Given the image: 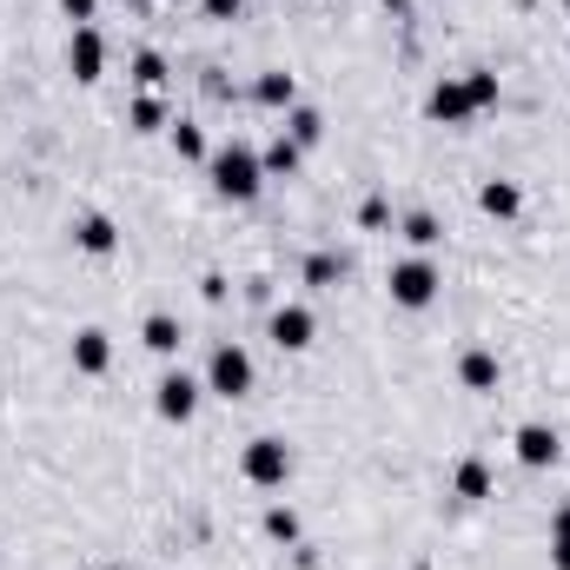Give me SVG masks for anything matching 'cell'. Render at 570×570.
Returning a JSON list of instances; mask_svg holds the SVG:
<instances>
[{"mask_svg": "<svg viewBox=\"0 0 570 570\" xmlns=\"http://www.w3.org/2000/svg\"><path fill=\"white\" fill-rule=\"evenodd\" d=\"M206 179H213V193H219V199H232V206H252V199L266 193L259 146H246V139H226L219 153H206Z\"/></svg>", "mask_w": 570, "mask_h": 570, "instance_id": "obj_1", "label": "cell"}, {"mask_svg": "<svg viewBox=\"0 0 570 570\" xmlns=\"http://www.w3.org/2000/svg\"><path fill=\"white\" fill-rule=\"evenodd\" d=\"M385 286H392V305H405V312H425V305H438V292H445V272H438V259H432V252H412V259H398V266L385 272Z\"/></svg>", "mask_w": 570, "mask_h": 570, "instance_id": "obj_2", "label": "cell"}, {"mask_svg": "<svg viewBox=\"0 0 570 570\" xmlns=\"http://www.w3.org/2000/svg\"><path fill=\"white\" fill-rule=\"evenodd\" d=\"M252 352L246 345H213V359H206V392L213 398H246L252 392Z\"/></svg>", "mask_w": 570, "mask_h": 570, "instance_id": "obj_3", "label": "cell"}, {"mask_svg": "<svg viewBox=\"0 0 570 570\" xmlns=\"http://www.w3.org/2000/svg\"><path fill=\"white\" fill-rule=\"evenodd\" d=\"M239 471H246V485L279 491V485L292 478V445H286V438H252L246 458H239Z\"/></svg>", "mask_w": 570, "mask_h": 570, "instance_id": "obj_4", "label": "cell"}, {"mask_svg": "<svg viewBox=\"0 0 570 570\" xmlns=\"http://www.w3.org/2000/svg\"><path fill=\"white\" fill-rule=\"evenodd\" d=\"M199 392H206V379H193V372H159V385H153V412L166 418V425H186L193 412H199Z\"/></svg>", "mask_w": 570, "mask_h": 570, "instance_id": "obj_5", "label": "cell"}, {"mask_svg": "<svg viewBox=\"0 0 570 570\" xmlns=\"http://www.w3.org/2000/svg\"><path fill=\"white\" fill-rule=\"evenodd\" d=\"M266 339H272L279 352H305V345L319 339V319H312V305H299V299L272 305V319H266Z\"/></svg>", "mask_w": 570, "mask_h": 570, "instance_id": "obj_6", "label": "cell"}, {"mask_svg": "<svg viewBox=\"0 0 570 570\" xmlns=\"http://www.w3.org/2000/svg\"><path fill=\"white\" fill-rule=\"evenodd\" d=\"M511 452H518V465H531V471H551V465L564 458V438H558V425L531 418V425H518V432H511Z\"/></svg>", "mask_w": 570, "mask_h": 570, "instance_id": "obj_7", "label": "cell"}, {"mask_svg": "<svg viewBox=\"0 0 570 570\" xmlns=\"http://www.w3.org/2000/svg\"><path fill=\"white\" fill-rule=\"evenodd\" d=\"M66 73H73L80 86H93V80L106 73V40H100V27H73V40H66Z\"/></svg>", "mask_w": 570, "mask_h": 570, "instance_id": "obj_8", "label": "cell"}, {"mask_svg": "<svg viewBox=\"0 0 570 570\" xmlns=\"http://www.w3.org/2000/svg\"><path fill=\"white\" fill-rule=\"evenodd\" d=\"M425 113H432L438 126H465V120H478V106H471L465 80H438V86L425 93Z\"/></svg>", "mask_w": 570, "mask_h": 570, "instance_id": "obj_9", "label": "cell"}, {"mask_svg": "<svg viewBox=\"0 0 570 570\" xmlns=\"http://www.w3.org/2000/svg\"><path fill=\"white\" fill-rule=\"evenodd\" d=\"M73 246H80L86 259H113V252H120V226H113L106 213H80V219H73Z\"/></svg>", "mask_w": 570, "mask_h": 570, "instance_id": "obj_10", "label": "cell"}, {"mask_svg": "<svg viewBox=\"0 0 570 570\" xmlns=\"http://www.w3.org/2000/svg\"><path fill=\"white\" fill-rule=\"evenodd\" d=\"M458 385H465V392H478V398H491V392L505 385V365H498V352L471 345V352L458 359Z\"/></svg>", "mask_w": 570, "mask_h": 570, "instance_id": "obj_11", "label": "cell"}, {"mask_svg": "<svg viewBox=\"0 0 570 570\" xmlns=\"http://www.w3.org/2000/svg\"><path fill=\"white\" fill-rule=\"evenodd\" d=\"M106 365H113V339H106L100 325H80V332H73V372H80V379H100Z\"/></svg>", "mask_w": 570, "mask_h": 570, "instance_id": "obj_12", "label": "cell"}, {"mask_svg": "<svg viewBox=\"0 0 570 570\" xmlns=\"http://www.w3.org/2000/svg\"><path fill=\"white\" fill-rule=\"evenodd\" d=\"M252 100H259V106H272V113H292V106H299V80H292L286 66H272V73H259V80H252Z\"/></svg>", "mask_w": 570, "mask_h": 570, "instance_id": "obj_13", "label": "cell"}, {"mask_svg": "<svg viewBox=\"0 0 570 570\" xmlns=\"http://www.w3.org/2000/svg\"><path fill=\"white\" fill-rule=\"evenodd\" d=\"M478 213L518 219V213H525V186H518V179H485V186H478Z\"/></svg>", "mask_w": 570, "mask_h": 570, "instance_id": "obj_14", "label": "cell"}, {"mask_svg": "<svg viewBox=\"0 0 570 570\" xmlns=\"http://www.w3.org/2000/svg\"><path fill=\"white\" fill-rule=\"evenodd\" d=\"M452 491H458L465 505H485V498L498 491V478H491V465H485V458H458V471H452Z\"/></svg>", "mask_w": 570, "mask_h": 570, "instance_id": "obj_15", "label": "cell"}, {"mask_svg": "<svg viewBox=\"0 0 570 570\" xmlns=\"http://www.w3.org/2000/svg\"><path fill=\"white\" fill-rule=\"evenodd\" d=\"M398 239H405L412 252H432V246L445 239V226H438V213H425V206H418V213H405V219H398Z\"/></svg>", "mask_w": 570, "mask_h": 570, "instance_id": "obj_16", "label": "cell"}, {"mask_svg": "<svg viewBox=\"0 0 570 570\" xmlns=\"http://www.w3.org/2000/svg\"><path fill=\"white\" fill-rule=\"evenodd\" d=\"M286 139H292V146H319V139H325V113H319V106H292V113H286Z\"/></svg>", "mask_w": 570, "mask_h": 570, "instance_id": "obj_17", "label": "cell"}, {"mask_svg": "<svg viewBox=\"0 0 570 570\" xmlns=\"http://www.w3.org/2000/svg\"><path fill=\"white\" fill-rule=\"evenodd\" d=\"M299 159H305V146H292L286 133H279V139H272V146L259 153V166H266V179H292V173H299Z\"/></svg>", "mask_w": 570, "mask_h": 570, "instance_id": "obj_18", "label": "cell"}, {"mask_svg": "<svg viewBox=\"0 0 570 570\" xmlns=\"http://www.w3.org/2000/svg\"><path fill=\"white\" fill-rule=\"evenodd\" d=\"M139 339H146V352L173 359V352H179V319H173V312H153V319L139 325Z\"/></svg>", "mask_w": 570, "mask_h": 570, "instance_id": "obj_19", "label": "cell"}, {"mask_svg": "<svg viewBox=\"0 0 570 570\" xmlns=\"http://www.w3.org/2000/svg\"><path fill=\"white\" fill-rule=\"evenodd\" d=\"M126 126H133V133H166V100H159V93H139V100L126 106Z\"/></svg>", "mask_w": 570, "mask_h": 570, "instance_id": "obj_20", "label": "cell"}, {"mask_svg": "<svg viewBox=\"0 0 570 570\" xmlns=\"http://www.w3.org/2000/svg\"><path fill=\"white\" fill-rule=\"evenodd\" d=\"M133 80H139L146 93H159V86H166V53H159V46H139V53H133Z\"/></svg>", "mask_w": 570, "mask_h": 570, "instance_id": "obj_21", "label": "cell"}, {"mask_svg": "<svg viewBox=\"0 0 570 570\" xmlns=\"http://www.w3.org/2000/svg\"><path fill=\"white\" fill-rule=\"evenodd\" d=\"M465 93H471V106H478V113L505 100V86H498V73H491V66H471V73H465Z\"/></svg>", "mask_w": 570, "mask_h": 570, "instance_id": "obj_22", "label": "cell"}, {"mask_svg": "<svg viewBox=\"0 0 570 570\" xmlns=\"http://www.w3.org/2000/svg\"><path fill=\"white\" fill-rule=\"evenodd\" d=\"M339 279H345V259H339V252H312V259H305V286H319V292H332Z\"/></svg>", "mask_w": 570, "mask_h": 570, "instance_id": "obj_23", "label": "cell"}, {"mask_svg": "<svg viewBox=\"0 0 570 570\" xmlns=\"http://www.w3.org/2000/svg\"><path fill=\"white\" fill-rule=\"evenodd\" d=\"M166 133H173V153H179V159H206V133H199L193 120H173Z\"/></svg>", "mask_w": 570, "mask_h": 570, "instance_id": "obj_24", "label": "cell"}, {"mask_svg": "<svg viewBox=\"0 0 570 570\" xmlns=\"http://www.w3.org/2000/svg\"><path fill=\"white\" fill-rule=\"evenodd\" d=\"M266 538H272V545H299V511H292V505H272V511H266Z\"/></svg>", "mask_w": 570, "mask_h": 570, "instance_id": "obj_25", "label": "cell"}, {"mask_svg": "<svg viewBox=\"0 0 570 570\" xmlns=\"http://www.w3.org/2000/svg\"><path fill=\"white\" fill-rule=\"evenodd\" d=\"M551 570H570V505H558L551 518Z\"/></svg>", "mask_w": 570, "mask_h": 570, "instance_id": "obj_26", "label": "cell"}, {"mask_svg": "<svg viewBox=\"0 0 570 570\" xmlns=\"http://www.w3.org/2000/svg\"><path fill=\"white\" fill-rule=\"evenodd\" d=\"M359 226H365V232H385V226H392V206H385V193H372V199L359 206Z\"/></svg>", "mask_w": 570, "mask_h": 570, "instance_id": "obj_27", "label": "cell"}, {"mask_svg": "<svg viewBox=\"0 0 570 570\" xmlns=\"http://www.w3.org/2000/svg\"><path fill=\"white\" fill-rule=\"evenodd\" d=\"M60 13H66L73 27H93V13H100V0H60Z\"/></svg>", "mask_w": 570, "mask_h": 570, "instance_id": "obj_28", "label": "cell"}, {"mask_svg": "<svg viewBox=\"0 0 570 570\" xmlns=\"http://www.w3.org/2000/svg\"><path fill=\"white\" fill-rule=\"evenodd\" d=\"M239 7H246V0H199L206 20H239Z\"/></svg>", "mask_w": 570, "mask_h": 570, "instance_id": "obj_29", "label": "cell"}, {"mask_svg": "<svg viewBox=\"0 0 570 570\" xmlns=\"http://www.w3.org/2000/svg\"><path fill=\"white\" fill-rule=\"evenodd\" d=\"M199 292H206V299L219 305V299H226V272H206V279H199Z\"/></svg>", "mask_w": 570, "mask_h": 570, "instance_id": "obj_30", "label": "cell"}, {"mask_svg": "<svg viewBox=\"0 0 570 570\" xmlns=\"http://www.w3.org/2000/svg\"><path fill=\"white\" fill-rule=\"evenodd\" d=\"M106 570H126V564H106Z\"/></svg>", "mask_w": 570, "mask_h": 570, "instance_id": "obj_31", "label": "cell"}, {"mask_svg": "<svg viewBox=\"0 0 570 570\" xmlns=\"http://www.w3.org/2000/svg\"><path fill=\"white\" fill-rule=\"evenodd\" d=\"M564 7H570V0H564Z\"/></svg>", "mask_w": 570, "mask_h": 570, "instance_id": "obj_32", "label": "cell"}]
</instances>
